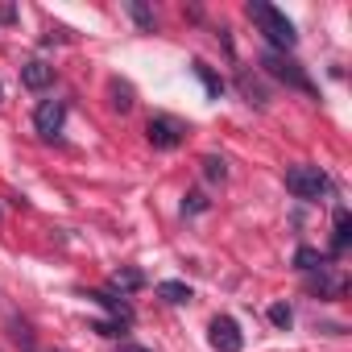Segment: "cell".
<instances>
[{
  "label": "cell",
  "instance_id": "obj_1",
  "mask_svg": "<svg viewBox=\"0 0 352 352\" xmlns=\"http://www.w3.org/2000/svg\"><path fill=\"white\" fill-rule=\"evenodd\" d=\"M249 17L261 25V34H265V42L278 50V54H286V50H294V42H298V34H294V25L286 21V13H278L274 5H261V0H253L249 5Z\"/></svg>",
  "mask_w": 352,
  "mask_h": 352
},
{
  "label": "cell",
  "instance_id": "obj_2",
  "mask_svg": "<svg viewBox=\"0 0 352 352\" xmlns=\"http://www.w3.org/2000/svg\"><path fill=\"white\" fill-rule=\"evenodd\" d=\"M327 174L319 170V166H307V162H298V166H290L286 170V191L294 195V199H307V204H319L323 195H327Z\"/></svg>",
  "mask_w": 352,
  "mask_h": 352
},
{
  "label": "cell",
  "instance_id": "obj_3",
  "mask_svg": "<svg viewBox=\"0 0 352 352\" xmlns=\"http://www.w3.org/2000/svg\"><path fill=\"white\" fill-rule=\"evenodd\" d=\"M261 67L274 75V79H282V83H290V87H298V91H311V79L302 75V67L294 63V58H286V54H278V50H270L265 58H261Z\"/></svg>",
  "mask_w": 352,
  "mask_h": 352
},
{
  "label": "cell",
  "instance_id": "obj_4",
  "mask_svg": "<svg viewBox=\"0 0 352 352\" xmlns=\"http://www.w3.org/2000/svg\"><path fill=\"white\" fill-rule=\"evenodd\" d=\"M208 340H212L216 352H241V348H245V331H241V323L228 319V315H216V319H212Z\"/></svg>",
  "mask_w": 352,
  "mask_h": 352
},
{
  "label": "cell",
  "instance_id": "obj_5",
  "mask_svg": "<svg viewBox=\"0 0 352 352\" xmlns=\"http://www.w3.org/2000/svg\"><path fill=\"white\" fill-rule=\"evenodd\" d=\"M63 120H67V104H63V100H42L38 112H34V129H38V137H46V141L63 133Z\"/></svg>",
  "mask_w": 352,
  "mask_h": 352
},
{
  "label": "cell",
  "instance_id": "obj_6",
  "mask_svg": "<svg viewBox=\"0 0 352 352\" xmlns=\"http://www.w3.org/2000/svg\"><path fill=\"white\" fill-rule=\"evenodd\" d=\"M145 133H149V141H153L157 149H174V145H183V133H187V129L174 120V116H153Z\"/></svg>",
  "mask_w": 352,
  "mask_h": 352
},
{
  "label": "cell",
  "instance_id": "obj_7",
  "mask_svg": "<svg viewBox=\"0 0 352 352\" xmlns=\"http://www.w3.org/2000/svg\"><path fill=\"white\" fill-rule=\"evenodd\" d=\"M87 298H91V302H100V307L112 315V323H116V327H129V323H133V307H129L124 298H116V294H104V290H91Z\"/></svg>",
  "mask_w": 352,
  "mask_h": 352
},
{
  "label": "cell",
  "instance_id": "obj_8",
  "mask_svg": "<svg viewBox=\"0 0 352 352\" xmlns=\"http://www.w3.org/2000/svg\"><path fill=\"white\" fill-rule=\"evenodd\" d=\"M21 83H25L30 91H42V87H50V83H54V67H50V63H42V58H30V63L21 67Z\"/></svg>",
  "mask_w": 352,
  "mask_h": 352
},
{
  "label": "cell",
  "instance_id": "obj_9",
  "mask_svg": "<svg viewBox=\"0 0 352 352\" xmlns=\"http://www.w3.org/2000/svg\"><path fill=\"white\" fill-rule=\"evenodd\" d=\"M311 290H315L319 298H340V294H344V278H336V274H327V270L319 265L315 278H311Z\"/></svg>",
  "mask_w": 352,
  "mask_h": 352
},
{
  "label": "cell",
  "instance_id": "obj_10",
  "mask_svg": "<svg viewBox=\"0 0 352 352\" xmlns=\"http://www.w3.org/2000/svg\"><path fill=\"white\" fill-rule=\"evenodd\" d=\"M348 232H352V220H348V212L340 208V212H336V241H331V253H344V249H348Z\"/></svg>",
  "mask_w": 352,
  "mask_h": 352
},
{
  "label": "cell",
  "instance_id": "obj_11",
  "mask_svg": "<svg viewBox=\"0 0 352 352\" xmlns=\"http://www.w3.org/2000/svg\"><path fill=\"white\" fill-rule=\"evenodd\" d=\"M157 294H162L166 302H187V298H191V286H187V282H157Z\"/></svg>",
  "mask_w": 352,
  "mask_h": 352
},
{
  "label": "cell",
  "instance_id": "obj_12",
  "mask_svg": "<svg viewBox=\"0 0 352 352\" xmlns=\"http://www.w3.org/2000/svg\"><path fill=\"white\" fill-rule=\"evenodd\" d=\"M112 286H116L120 298H124V294H133V290L141 286V274H137V270H116V274H112Z\"/></svg>",
  "mask_w": 352,
  "mask_h": 352
},
{
  "label": "cell",
  "instance_id": "obj_13",
  "mask_svg": "<svg viewBox=\"0 0 352 352\" xmlns=\"http://www.w3.org/2000/svg\"><path fill=\"white\" fill-rule=\"evenodd\" d=\"M294 265H298V270H302V274H315V270H319V265H323V257H319V253H315V249H307V245H302V249H298V253H294Z\"/></svg>",
  "mask_w": 352,
  "mask_h": 352
},
{
  "label": "cell",
  "instance_id": "obj_14",
  "mask_svg": "<svg viewBox=\"0 0 352 352\" xmlns=\"http://www.w3.org/2000/svg\"><path fill=\"white\" fill-rule=\"evenodd\" d=\"M236 87L245 91V100H249V104H257V108L265 104V91H261V87L253 83V75H241V79H236Z\"/></svg>",
  "mask_w": 352,
  "mask_h": 352
},
{
  "label": "cell",
  "instance_id": "obj_15",
  "mask_svg": "<svg viewBox=\"0 0 352 352\" xmlns=\"http://www.w3.org/2000/svg\"><path fill=\"white\" fill-rule=\"evenodd\" d=\"M195 75L204 79V87H208V96H220V91H224V83H220V79L212 75V67H208V63H195Z\"/></svg>",
  "mask_w": 352,
  "mask_h": 352
},
{
  "label": "cell",
  "instance_id": "obj_16",
  "mask_svg": "<svg viewBox=\"0 0 352 352\" xmlns=\"http://www.w3.org/2000/svg\"><path fill=\"white\" fill-rule=\"evenodd\" d=\"M112 96H116V100H112V108H116V112H129V108H133V91H129V87L112 83Z\"/></svg>",
  "mask_w": 352,
  "mask_h": 352
},
{
  "label": "cell",
  "instance_id": "obj_17",
  "mask_svg": "<svg viewBox=\"0 0 352 352\" xmlns=\"http://www.w3.org/2000/svg\"><path fill=\"white\" fill-rule=\"evenodd\" d=\"M290 319H294V315H290L286 302H274V307H270V323H274V327H290Z\"/></svg>",
  "mask_w": 352,
  "mask_h": 352
},
{
  "label": "cell",
  "instance_id": "obj_18",
  "mask_svg": "<svg viewBox=\"0 0 352 352\" xmlns=\"http://www.w3.org/2000/svg\"><path fill=\"white\" fill-rule=\"evenodd\" d=\"M204 174H208L212 183H224V174H228V170H224V162H220V157H204Z\"/></svg>",
  "mask_w": 352,
  "mask_h": 352
},
{
  "label": "cell",
  "instance_id": "obj_19",
  "mask_svg": "<svg viewBox=\"0 0 352 352\" xmlns=\"http://www.w3.org/2000/svg\"><path fill=\"white\" fill-rule=\"evenodd\" d=\"M129 13L137 17V25H141V30H153V13H149L145 5H129Z\"/></svg>",
  "mask_w": 352,
  "mask_h": 352
},
{
  "label": "cell",
  "instance_id": "obj_20",
  "mask_svg": "<svg viewBox=\"0 0 352 352\" xmlns=\"http://www.w3.org/2000/svg\"><path fill=\"white\" fill-rule=\"evenodd\" d=\"M13 340H17V344H25V348L34 352V336H30V327H25L21 319H13Z\"/></svg>",
  "mask_w": 352,
  "mask_h": 352
},
{
  "label": "cell",
  "instance_id": "obj_21",
  "mask_svg": "<svg viewBox=\"0 0 352 352\" xmlns=\"http://www.w3.org/2000/svg\"><path fill=\"white\" fill-rule=\"evenodd\" d=\"M54 352H67V348H54Z\"/></svg>",
  "mask_w": 352,
  "mask_h": 352
},
{
  "label": "cell",
  "instance_id": "obj_22",
  "mask_svg": "<svg viewBox=\"0 0 352 352\" xmlns=\"http://www.w3.org/2000/svg\"><path fill=\"white\" fill-rule=\"evenodd\" d=\"M0 96H5V87H0Z\"/></svg>",
  "mask_w": 352,
  "mask_h": 352
}]
</instances>
